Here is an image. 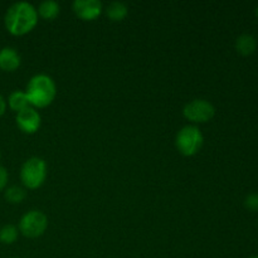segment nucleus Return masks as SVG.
Masks as SVG:
<instances>
[{"label": "nucleus", "instance_id": "f257e3e1", "mask_svg": "<svg viewBox=\"0 0 258 258\" xmlns=\"http://www.w3.org/2000/svg\"><path fill=\"white\" fill-rule=\"evenodd\" d=\"M38 23L37 9L30 3L18 2L8 8L4 15V25L14 37L28 34Z\"/></svg>", "mask_w": 258, "mask_h": 258}, {"label": "nucleus", "instance_id": "f03ea898", "mask_svg": "<svg viewBox=\"0 0 258 258\" xmlns=\"http://www.w3.org/2000/svg\"><path fill=\"white\" fill-rule=\"evenodd\" d=\"M27 97L32 107H48L54 101L57 95V87L52 77L48 75H35L30 78L27 85Z\"/></svg>", "mask_w": 258, "mask_h": 258}, {"label": "nucleus", "instance_id": "7ed1b4c3", "mask_svg": "<svg viewBox=\"0 0 258 258\" xmlns=\"http://www.w3.org/2000/svg\"><path fill=\"white\" fill-rule=\"evenodd\" d=\"M47 178V164L38 156L28 159L20 169V180L27 189L40 188Z\"/></svg>", "mask_w": 258, "mask_h": 258}, {"label": "nucleus", "instance_id": "20e7f679", "mask_svg": "<svg viewBox=\"0 0 258 258\" xmlns=\"http://www.w3.org/2000/svg\"><path fill=\"white\" fill-rule=\"evenodd\" d=\"M204 144L202 131L194 125H186L176 134L175 146L184 156H193L201 151Z\"/></svg>", "mask_w": 258, "mask_h": 258}, {"label": "nucleus", "instance_id": "39448f33", "mask_svg": "<svg viewBox=\"0 0 258 258\" xmlns=\"http://www.w3.org/2000/svg\"><path fill=\"white\" fill-rule=\"evenodd\" d=\"M48 218L43 212L29 211L20 218L19 232L27 238H38L47 231Z\"/></svg>", "mask_w": 258, "mask_h": 258}, {"label": "nucleus", "instance_id": "423d86ee", "mask_svg": "<svg viewBox=\"0 0 258 258\" xmlns=\"http://www.w3.org/2000/svg\"><path fill=\"white\" fill-rule=\"evenodd\" d=\"M183 115L186 120L194 123H204L211 121L216 115V108L207 100H193L183 108Z\"/></svg>", "mask_w": 258, "mask_h": 258}, {"label": "nucleus", "instance_id": "0eeeda50", "mask_svg": "<svg viewBox=\"0 0 258 258\" xmlns=\"http://www.w3.org/2000/svg\"><path fill=\"white\" fill-rule=\"evenodd\" d=\"M17 125L20 130L24 134H35L40 127V123H42V117H40L39 112L35 110L34 107H28L25 110L20 111L17 113Z\"/></svg>", "mask_w": 258, "mask_h": 258}, {"label": "nucleus", "instance_id": "6e6552de", "mask_svg": "<svg viewBox=\"0 0 258 258\" xmlns=\"http://www.w3.org/2000/svg\"><path fill=\"white\" fill-rule=\"evenodd\" d=\"M72 9L80 19L90 22L100 17L103 10V5L100 0H75Z\"/></svg>", "mask_w": 258, "mask_h": 258}, {"label": "nucleus", "instance_id": "1a4fd4ad", "mask_svg": "<svg viewBox=\"0 0 258 258\" xmlns=\"http://www.w3.org/2000/svg\"><path fill=\"white\" fill-rule=\"evenodd\" d=\"M22 64V57L13 47H4L0 49V70L4 72H14Z\"/></svg>", "mask_w": 258, "mask_h": 258}, {"label": "nucleus", "instance_id": "9d476101", "mask_svg": "<svg viewBox=\"0 0 258 258\" xmlns=\"http://www.w3.org/2000/svg\"><path fill=\"white\" fill-rule=\"evenodd\" d=\"M7 103L8 106H9L10 110L14 111V112L17 113L20 112V111L25 110V108L30 107V103L27 97V93H25V91H20V90H17L14 91V92L10 93L9 97H8Z\"/></svg>", "mask_w": 258, "mask_h": 258}, {"label": "nucleus", "instance_id": "9b49d317", "mask_svg": "<svg viewBox=\"0 0 258 258\" xmlns=\"http://www.w3.org/2000/svg\"><path fill=\"white\" fill-rule=\"evenodd\" d=\"M257 49V39L252 34H242L236 40V50L242 55L253 54Z\"/></svg>", "mask_w": 258, "mask_h": 258}, {"label": "nucleus", "instance_id": "f8f14e48", "mask_svg": "<svg viewBox=\"0 0 258 258\" xmlns=\"http://www.w3.org/2000/svg\"><path fill=\"white\" fill-rule=\"evenodd\" d=\"M60 12V7L54 0H44L38 7L37 13L38 17L43 18L45 20H53L58 17Z\"/></svg>", "mask_w": 258, "mask_h": 258}, {"label": "nucleus", "instance_id": "ddd939ff", "mask_svg": "<svg viewBox=\"0 0 258 258\" xmlns=\"http://www.w3.org/2000/svg\"><path fill=\"white\" fill-rule=\"evenodd\" d=\"M127 7H126L125 3L121 2H112L106 8V15L112 22H121V20H123L127 17Z\"/></svg>", "mask_w": 258, "mask_h": 258}, {"label": "nucleus", "instance_id": "4468645a", "mask_svg": "<svg viewBox=\"0 0 258 258\" xmlns=\"http://www.w3.org/2000/svg\"><path fill=\"white\" fill-rule=\"evenodd\" d=\"M25 197H27V191H25V189L20 188V186H17V185L9 186V188L5 189L4 191L5 201L10 204L22 203V202L25 199Z\"/></svg>", "mask_w": 258, "mask_h": 258}, {"label": "nucleus", "instance_id": "2eb2a0df", "mask_svg": "<svg viewBox=\"0 0 258 258\" xmlns=\"http://www.w3.org/2000/svg\"><path fill=\"white\" fill-rule=\"evenodd\" d=\"M19 229L13 224H5L0 228V242L3 244H13L18 239Z\"/></svg>", "mask_w": 258, "mask_h": 258}, {"label": "nucleus", "instance_id": "dca6fc26", "mask_svg": "<svg viewBox=\"0 0 258 258\" xmlns=\"http://www.w3.org/2000/svg\"><path fill=\"white\" fill-rule=\"evenodd\" d=\"M244 206L248 211L258 212V193H251L244 199Z\"/></svg>", "mask_w": 258, "mask_h": 258}, {"label": "nucleus", "instance_id": "f3484780", "mask_svg": "<svg viewBox=\"0 0 258 258\" xmlns=\"http://www.w3.org/2000/svg\"><path fill=\"white\" fill-rule=\"evenodd\" d=\"M8 179H9V175H8V171L4 166L0 165V191L5 190L7 189Z\"/></svg>", "mask_w": 258, "mask_h": 258}, {"label": "nucleus", "instance_id": "a211bd4d", "mask_svg": "<svg viewBox=\"0 0 258 258\" xmlns=\"http://www.w3.org/2000/svg\"><path fill=\"white\" fill-rule=\"evenodd\" d=\"M7 107H8L7 100L4 98V96L0 95V117L7 112Z\"/></svg>", "mask_w": 258, "mask_h": 258}, {"label": "nucleus", "instance_id": "6ab92c4d", "mask_svg": "<svg viewBox=\"0 0 258 258\" xmlns=\"http://www.w3.org/2000/svg\"><path fill=\"white\" fill-rule=\"evenodd\" d=\"M254 13H256V17L258 18V7L256 8V10H254Z\"/></svg>", "mask_w": 258, "mask_h": 258}, {"label": "nucleus", "instance_id": "aec40b11", "mask_svg": "<svg viewBox=\"0 0 258 258\" xmlns=\"http://www.w3.org/2000/svg\"><path fill=\"white\" fill-rule=\"evenodd\" d=\"M249 258H258V256H252V257H249Z\"/></svg>", "mask_w": 258, "mask_h": 258}, {"label": "nucleus", "instance_id": "412c9836", "mask_svg": "<svg viewBox=\"0 0 258 258\" xmlns=\"http://www.w3.org/2000/svg\"><path fill=\"white\" fill-rule=\"evenodd\" d=\"M0 159H2V151H0Z\"/></svg>", "mask_w": 258, "mask_h": 258}, {"label": "nucleus", "instance_id": "4be33fe9", "mask_svg": "<svg viewBox=\"0 0 258 258\" xmlns=\"http://www.w3.org/2000/svg\"><path fill=\"white\" fill-rule=\"evenodd\" d=\"M10 258H19V257H10Z\"/></svg>", "mask_w": 258, "mask_h": 258}]
</instances>
